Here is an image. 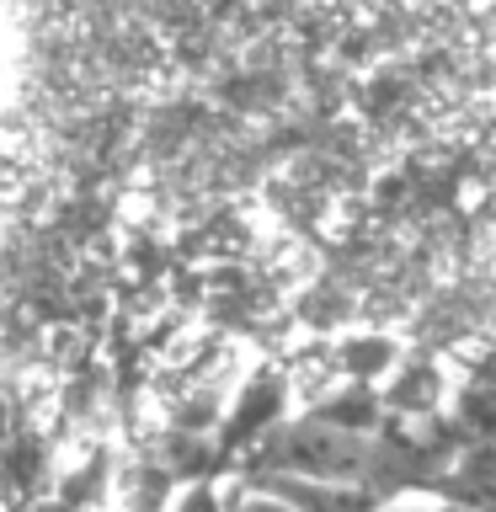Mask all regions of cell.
<instances>
[{
	"instance_id": "6da1fadb",
	"label": "cell",
	"mask_w": 496,
	"mask_h": 512,
	"mask_svg": "<svg viewBox=\"0 0 496 512\" xmlns=\"http://www.w3.org/2000/svg\"><path fill=\"white\" fill-rule=\"evenodd\" d=\"M278 454L288 470H304V475H347L363 459V438L342 422H299L288 427Z\"/></svg>"
}]
</instances>
